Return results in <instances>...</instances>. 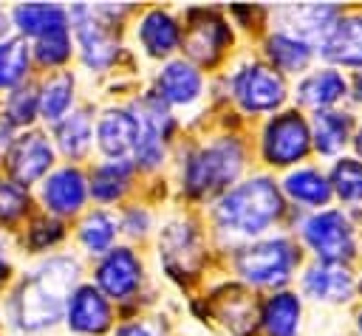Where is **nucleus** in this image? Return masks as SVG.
Wrapping results in <instances>:
<instances>
[{"label":"nucleus","instance_id":"7","mask_svg":"<svg viewBox=\"0 0 362 336\" xmlns=\"http://www.w3.org/2000/svg\"><path fill=\"white\" fill-rule=\"evenodd\" d=\"M235 99L255 113L274 110L286 99V85L280 73H274L266 65H246L235 76Z\"/></svg>","mask_w":362,"mask_h":336},{"label":"nucleus","instance_id":"21","mask_svg":"<svg viewBox=\"0 0 362 336\" xmlns=\"http://www.w3.org/2000/svg\"><path fill=\"white\" fill-rule=\"evenodd\" d=\"M339 96H345V79H342V73H337L331 68L314 71L297 88V99L303 104H308V107H317V110L334 104Z\"/></svg>","mask_w":362,"mask_h":336},{"label":"nucleus","instance_id":"28","mask_svg":"<svg viewBox=\"0 0 362 336\" xmlns=\"http://www.w3.org/2000/svg\"><path fill=\"white\" fill-rule=\"evenodd\" d=\"M286 192L300 200V203H308V206H322L328 203L331 198V184L325 181L322 172L317 169H297L286 178Z\"/></svg>","mask_w":362,"mask_h":336},{"label":"nucleus","instance_id":"8","mask_svg":"<svg viewBox=\"0 0 362 336\" xmlns=\"http://www.w3.org/2000/svg\"><path fill=\"white\" fill-rule=\"evenodd\" d=\"M139 144H136V161L141 167H156L164 152V136L170 130V116L164 110V99L147 96L139 104Z\"/></svg>","mask_w":362,"mask_h":336},{"label":"nucleus","instance_id":"25","mask_svg":"<svg viewBox=\"0 0 362 336\" xmlns=\"http://www.w3.org/2000/svg\"><path fill=\"white\" fill-rule=\"evenodd\" d=\"M215 313L232 333L240 336L255 322V299H249L238 288H223V294H218V299H215Z\"/></svg>","mask_w":362,"mask_h":336},{"label":"nucleus","instance_id":"22","mask_svg":"<svg viewBox=\"0 0 362 336\" xmlns=\"http://www.w3.org/2000/svg\"><path fill=\"white\" fill-rule=\"evenodd\" d=\"M260 319L266 336H294L300 325V299L294 294H274L263 305Z\"/></svg>","mask_w":362,"mask_h":336},{"label":"nucleus","instance_id":"16","mask_svg":"<svg viewBox=\"0 0 362 336\" xmlns=\"http://www.w3.org/2000/svg\"><path fill=\"white\" fill-rule=\"evenodd\" d=\"M42 200L51 212L57 215H71L82 206L85 200V175L74 167L57 169L45 184H42Z\"/></svg>","mask_w":362,"mask_h":336},{"label":"nucleus","instance_id":"31","mask_svg":"<svg viewBox=\"0 0 362 336\" xmlns=\"http://www.w3.org/2000/svg\"><path fill=\"white\" fill-rule=\"evenodd\" d=\"M127 178H130V164H127V161L102 164V167L93 169L90 192H93V198H99V200H116V198L124 192Z\"/></svg>","mask_w":362,"mask_h":336},{"label":"nucleus","instance_id":"27","mask_svg":"<svg viewBox=\"0 0 362 336\" xmlns=\"http://www.w3.org/2000/svg\"><path fill=\"white\" fill-rule=\"evenodd\" d=\"M266 54L274 62V68L288 71V73L303 71L308 65V59H311V48L303 40L291 37V34H274V37H269Z\"/></svg>","mask_w":362,"mask_h":336},{"label":"nucleus","instance_id":"6","mask_svg":"<svg viewBox=\"0 0 362 336\" xmlns=\"http://www.w3.org/2000/svg\"><path fill=\"white\" fill-rule=\"evenodd\" d=\"M308 124L303 121V116L291 113H280L266 124L263 133V155L272 164H294L308 152Z\"/></svg>","mask_w":362,"mask_h":336},{"label":"nucleus","instance_id":"45","mask_svg":"<svg viewBox=\"0 0 362 336\" xmlns=\"http://www.w3.org/2000/svg\"><path fill=\"white\" fill-rule=\"evenodd\" d=\"M356 150H359V155H362V127H359V133H356Z\"/></svg>","mask_w":362,"mask_h":336},{"label":"nucleus","instance_id":"39","mask_svg":"<svg viewBox=\"0 0 362 336\" xmlns=\"http://www.w3.org/2000/svg\"><path fill=\"white\" fill-rule=\"evenodd\" d=\"M124 226H127V232H130V234H141V232H144V226H147V215H144V212H139V209H130V212H127V223H124Z\"/></svg>","mask_w":362,"mask_h":336},{"label":"nucleus","instance_id":"17","mask_svg":"<svg viewBox=\"0 0 362 336\" xmlns=\"http://www.w3.org/2000/svg\"><path fill=\"white\" fill-rule=\"evenodd\" d=\"M322 54L342 65H362V14L337 20L334 31L322 42Z\"/></svg>","mask_w":362,"mask_h":336},{"label":"nucleus","instance_id":"34","mask_svg":"<svg viewBox=\"0 0 362 336\" xmlns=\"http://www.w3.org/2000/svg\"><path fill=\"white\" fill-rule=\"evenodd\" d=\"M34 54H37V59L42 65H62L71 56V34H68V25L51 28L42 37H37Z\"/></svg>","mask_w":362,"mask_h":336},{"label":"nucleus","instance_id":"38","mask_svg":"<svg viewBox=\"0 0 362 336\" xmlns=\"http://www.w3.org/2000/svg\"><path fill=\"white\" fill-rule=\"evenodd\" d=\"M59 237H62V226H59L57 220H51V217H42V220H37V223L31 226L28 243H31L34 248H45V246L57 243Z\"/></svg>","mask_w":362,"mask_h":336},{"label":"nucleus","instance_id":"42","mask_svg":"<svg viewBox=\"0 0 362 336\" xmlns=\"http://www.w3.org/2000/svg\"><path fill=\"white\" fill-rule=\"evenodd\" d=\"M6 277H8V263H6L3 257H0V282H3Z\"/></svg>","mask_w":362,"mask_h":336},{"label":"nucleus","instance_id":"30","mask_svg":"<svg viewBox=\"0 0 362 336\" xmlns=\"http://www.w3.org/2000/svg\"><path fill=\"white\" fill-rule=\"evenodd\" d=\"M71 99H74V79L71 73H54L45 85H42V93H40V113L42 119L48 121H57L59 116H65V110L71 107Z\"/></svg>","mask_w":362,"mask_h":336},{"label":"nucleus","instance_id":"2","mask_svg":"<svg viewBox=\"0 0 362 336\" xmlns=\"http://www.w3.org/2000/svg\"><path fill=\"white\" fill-rule=\"evenodd\" d=\"M280 212L283 198L277 186L269 178H252L221 198L215 217L221 229H229L235 234H260L280 217Z\"/></svg>","mask_w":362,"mask_h":336},{"label":"nucleus","instance_id":"43","mask_svg":"<svg viewBox=\"0 0 362 336\" xmlns=\"http://www.w3.org/2000/svg\"><path fill=\"white\" fill-rule=\"evenodd\" d=\"M356 99H359V102H362V73H359V76H356Z\"/></svg>","mask_w":362,"mask_h":336},{"label":"nucleus","instance_id":"18","mask_svg":"<svg viewBox=\"0 0 362 336\" xmlns=\"http://www.w3.org/2000/svg\"><path fill=\"white\" fill-rule=\"evenodd\" d=\"M286 17H288V23H291V28H294V34L291 37H297V40H303L305 45L308 42H314V40H328V34L334 31V25H337V6H317V3H311V6H294V8H288L286 11Z\"/></svg>","mask_w":362,"mask_h":336},{"label":"nucleus","instance_id":"20","mask_svg":"<svg viewBox=\"0 0 362 336\" xmlns=\"http://www.w3.org/2000/svg\"><path fill=\"white\" fill-rule=\"evenodd\" d=\"M139 40L150 56H167L178 45V25L167 11H150L144 14L139 25Z\"/></svg>","mask_w":362,"mask_h":336},{"label":"nucleus","instance_id":"32","mask_svg":"<svg viewBox=\"0 0 362 336\" xmlns=\"http://www.w3.org/2000/svg\"><path fill=\"white\" fill-rule=\"evenodd\" d=\"M28 71V45L20 37L0 42V88H11L23 82Z\"/></svg>","mask_w":362,"mask_h":336},{"label":"nucleus","instance_id":"47","mask_svg":"<svg viewBox=\"0 0 362 336\" xmlns=\"http://www.w3.org/2000/svg\"><path fill=\"white\" fill-rule=\"evenodd\" d=\"M359 291H362V282H359Z\"/></svg>","mask_w":362,"mask_h":336},{"label":"nucleus","instance_id":"15","mask_svg":"<svg viewBox=\"0 0 362 336\" xmlns=\"http://www.w3.org/2000/svg\"><path fill=\"white\" fill-rule=\"evenodd\" d=\"M303 285H305V294L320 302H345L354 294V277L339 263H320L308 268Z\"/></svg>","mask_w":362,"mask_h":336},{"label":"nucleus","instance_id":"3","mask_svg":"<svg viewBox=\"0 0 362 336\" xmlns=\"http://www.w3.org/2000/svg\"><path fill=\"white\" fill-rule=\"evenodd\" d=\"M243 152L235 138H221L201 152H195L184 172V186L189 195H212L223 189L240 172Z\"/></svg>","mask_w":362,"mask_h":336},{"label":"nucleus","instance_id":"41","mask_svg":"<svg viewBox=\"0 0 362 336\" xmlns=\"http://www.w3.org/2000/svg\"><path fill=\"white\" fill-rule=\"evenodd\" d=\"M8 141H11V121L0 116V150H6Z\"/></svg>","mask_w":362,"mask_h":336},{"label":"nucleus","instance_id":"33","mask_svg":"<svg viewBox=\"0 0 362 336\" xmlns=\"http://www.w3.org/2000/svg\"><path fill=\"white\" fill-rule=\"evenodd\" d=\"M113 237H116V220L107 212H93L79 226V240L85 243L88 251H105V248H110Z\"/></svg>","mask_w":362,"mask_h":336},{"label":"nucleus","instance_id":"13","mask_svg":"<svg viewBox=\"0 0 362 336\" xmlns=\"http://www.w3.org/2000/svg\"><path fill=\"white\" fill-rule=\"evenodd\" d=\"M54 161V150L45 141L42 133H25L11 144L8 152V169L20 184L37 181Z\"/></svg>","mask_w":362,"mask_h":336},{"label":"nucleus","instance_id":"35","mask_svg":"<svg viewBox=\"0 0 362 336\" xmlns=\"http://www.w3.org/2000/svg\"><path fill=\"white\" fill-rule=\"evenodd\" d=\"M331 184L342 200H362V161L342 158L331 172Z\"/></svg>","mask_w":362,"mask_h":336},{"label":"nucleus","instance_id":"12","mask_svg":"<svg viewBox=\"0 0 362 336\" xmlns=\"http://www.w3.org/2000/svg\"><path fill=\"white\" fill-rule=\"evenodd\" d=\"M96 138L105 155L113 161H127V155H136L139 144V119L127 110H107L96 124Z\"/></svg>","mask_w":362,"mask_h":336},{"label":"nucleus","instance_id":"36","mask_svg":"<svg viewBox=\"0 0 362 336\" xmlns=\"http://www.w3.org/2000/svg\"><path fill=\"white\" fill-rule=\"evenodd\" d=\"M37 110H40V93H34L31 88H20V90H14V93L8 96V104H6L8 121H14V124H28Z\"/></svg>","mask_w":362,"mask_h":336},{"label":"nucleus","instance_id":"19","mask_svg":"<svg viewBox=\"0 0 362 336\" xmlns=\"http://www.w3.org/2000/svg\"><path fill=\"white\" fill-rule=\"evenodd\" d=\"M201 93V73L178 59V62H170L164 65V71L158 73V96L170 104H189L195 102Z\"/></svg>","mask_w":362,"mask_h":336},{"label":"nucleus","instance_id":"40","mask_svg":"<svg viewBox=\"0 0 362 336\" xmlns=\"http://www.w3.org/2000/svg\"><path fill=\"white\" fill-rule=\"evenodd\" d=\"M116 336H153V333H150L144 325H136V322H133V325H122V328L116 330Z\"/></svg>","mask_w":362,"mask_h":336},{"label":"nucleus","instance_id":"1","mask_svg":"<svg viewBox=\"0 0 362 336\" xmlns=\"http://www.w3.org/2000/svg\"><path fill=\"white\" fill-rule=\"evenodd\" d=\"M76 271L79 268L71 260H51L31 280H25L11 299L17 325L25 330H40L57 322L62 311V294L74 285Z\"/></svg>","mask_w":362,"mask_h":336},{"label":"nucleus","instance_id":"9","mask_svg":"<svg viewBox=\"0 0 362 336\" xmlns=\"http://www.w3.org/2000/svg\"><path fill=\"white\" fill-rule=\"evenodd\" d=\"M74 23H76V37L82 42V54H85V62L90 68H105L113 54H116V40L113 34L107 31L102 14L90 6H76L71 11Z\"/></svg>","mask_w":362,"mask_h":336},{"label":"nucleus","instance_id":"4","mask_svg":"<svg viewBox=\"0 0 362 336\" xmlns=\"http://www.w3.org/2000/svg\"><path fill=\"white\" fill-rule=\"evenodd\" d=\"M243 280L255 285H280L288 280L291 268L297 265V248L286 237L263 240L249 248H243L235 260Z\"/></svg>","mask_w":362,"mask_h":336},{"label":"nucleus","instance_id":"5","mask_svg":"<svg viewBox=\"0 0 362 336\" xmlns=\"http://www.w3.org/2000/svg\"><path fill=\"white\" fill-rule=\"evenodd\" d=\"M303 237L305 243L325 260V263H342L345 257L354 254V232L342 212H320L303 223Z\"/></svg>","mask_w":362,"mask_h":336},{"label":"nucleus","instance_id":"26","mask_svg":"<svg viewBox=\"0 0 362 336\" xmlns=\"http://www.w3.org/2000/svg\"><path fill=\"white\" fill-rule=\"evenodd\" d=\"M161 251L170 271H189L192 263L198 260V246L189 226H170L161 240Z\"/></svg>","mask_w":362,"mask_h":336},{"label":"nucleus","instance_id":"23","mask_svg":"<svg viewBox=\"0 0 362 336\" xmlns=\"http://www.w3.org/2000/svg\"><path fill=\"white\" fill-rule=\"evenodd\" d=\"M14 25L23 34L42 37L51 28L68 25V14H65V8L54 6V3H25V6L14 8Z\"/></svg>","mask_w":362,"mask_h":336},{"label":"nucleus","instance_id":"29","mask_svg":"<svg viewBox=\"0 0 362 336\" xmlns=\"http://www.w3.org/2000/svg\"><path fill=\"white\" fill-rule=\"evenodd\" d=\"M90 136H93V127H90V116H88L85 110L71 113V116L57 127L59 150H62L68 158H79V155H85L88 147H90Z\"/></svg>","mask_w":362,"mask_h":336},{"label":"nucleus","instance_id":"46","mask_svg":"<svg viewBox=\"0 0 362 336\" xmlns=\"http://www.w3.org/2000/svg\"><path fill=\"white\" fill-rule=\"evenodd\" d=\"M359 330H362V313H359Z\"/></svg>","mask_w":362,"mask_h":336},{"label":"nucleus","instance_id":"24","mask_svg":"<svg viewBox=\"0 0 362 336\" xmlns=\"http://www.w3.org/2000/svg\"><path fill=\"white\" fill-rule=\"evenodd\" d=\"M351 136V116L337 110H317L314 116V144L322 155H334L345 147Z\"/></svg>","mask_w":362,"mask_h":336},{"label":"nucleus","instance_id":"14","mask_svg":"<svg viewBox=\"0 0 362 336\" xmlns=\"http://www.w3.org/2000/svg\"><path fill=\"white\" fill-rule=\"evenodd\" d=\"M68 328L76 333H102L110 328V308L93 285H82L68 299Z\"/></svg>","mask_w":362,"mask_h":336},{"label":"nucleus","instance_id":"11","mask_svg":"<svg viewBox=\"0 0 362 336\" xmlns=\"http://www.w3.org/2000/svg\"><path fill=\"white\" fill-rule=\"evenodd\" d=\"M229 42V31H226V23L212 14V11H192L189 17V28L184 34V48L192 59L204 62V65H212L223 45Z\"/></svg>","mask_w":362,"mask_h":336},{"label":"nucleus","instance_id":"37","mask_svg":"<svg viewBox=\"0 0 362 336\" xmlns=\"http://www.w3.org/2000/svg\"><path fill=\"white\" fill-rule=\"evenodd\" d=\"M28 206V192L20 184L0 181V220H14Z\"/></svg>","mask_w":362,"mask_h":336},{"label":"nucleus","instance_id":"10","mask_svg":"<svg viewBox=\"0 0 362 336\" xmlns=\"http://www.w3.org/2000/svg\"><path fill=\"white\" fill-rule=\"evenodd\" d=\"M99 288L113 299H127L141 282V263L130 248H110L96 268Z\"/></svg>","mask_w":362,"mask_h":336},{"label":"nucleus","instance_id":"44","mask_svg":"<svg viewBox=\"0 0 362 336\" xmlns=\"http://www.w3.org/2000/svg\"><path fill=\"white\" fill-rule=\"evenodd\" d=\"M6 28H8V25H6V14H3V11H0V37H3V34H6Z\"/></svg>","mask_w":362,"mask_h":336}]
</instances>
